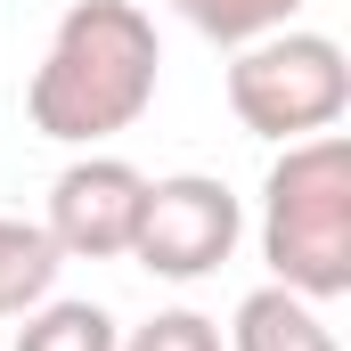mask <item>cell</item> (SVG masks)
<instances>
[{
	"mask_svg": "<svg viewBox=\"0 0 351 351\" xmlns=\"http://www.w3.org/2000/svg\"><path fill=\"white\" fill-rule=\"evenodd\" d=\"M114 343H123V327L98 302H41V311H25L8 351H114Z\"/></svg>",
	"mask_w": 351,
	"mask_h": 351,
	"instance_id": "cell-8",
	"label": "cell"
},
{
	"mask_svg": "<svg viewBox=\"0 0 351 351\" xmlns=\"http://www.w3.org/2000/svg\"><path fill=\"white\" fill-rule=\"evenodd\" d=\"M156 16L139 0H74L25 82V114L58 147H98L156 106Z\"/></svg>",
	"mask_w": 351,
	"mask_h": 351,
	"instance_id": "cell-1",
	"label": "cell"
},
{
	"mask_svg": "<svg viewBox=\"0 0 351 351\" xmlns=\"http://www.w3.org/2000/svg\"><path fill=\"white\" fill-rule=\"evenodd\" d=\"M229 351H343V343L319 319V302H302L286 286H254L229 319Z\"/></svg>",
	"mask_w": 351,
	"mask_h": 351,
	"instance_id": "cell-6",
	"label": "cell"
},
{
	"mask_svg": "<svg viewBox=\"0 0 351 351\" xmlns=\"http://www.w3.org/2000/svg\"><path fill=\"white\" fill-rule=\"evenodd\" d=\"M351 106V58L335 33H302V25H278L262 41L237 49L229 66V114L254 131V139H311V131H335Z\"/></svg>",
	"mask_w": 351,
	"mask_h": 351,
	"instance_id": "cell-3",
	"label": "cell"
},
{
	"mask_svg": "<svg viewBox=\"0 0 351 351\" xmlns=\"http://www.w3.org/2000/svg\"><path fill=\"white\" fill-rule=\"evenodd\" d=\"M245 237V204L229 196V180L213 172H172L147 180L139 196V229H131V262L147 278H172V286H196L237 254Z\"/></svg>",
	"mask_w": 351,
	"mask_h": 351,
	"instance_id": "cell-4",
	"label": "cell"
},
{
	"mask_svg": "<svg viewBox=\"0 0 351 351\" xmlns=\"http://www.w3.org/2000/svg\"><path fill=\"white\" fill-rule=\"evenodd\" d=\"M139 196H147V172H131L123 156H82L49 180V221L41 229L66 262H114V254H131Z\"/></svg>",
	"mask_w": 351,
	"mask_h": 351,
	"instance_id": "cell-5",
	"label": "cell"
},
{
	"mask_svg": "<svg viewBox=\"0 0 351 351\" xmlns=\"http://www.w3.org/2000/svg\"><path fill=\"white\" fill-rule=\"evenodd\" d=\"M262 262H269V286H286L302 302L351 294V147L335 131H311L269 164Z\"/></svg>",
	"mask_w": 351,
	"mask_h": 351,
	"instance_id": "cell-2",
	"label": "cell"
},
{
	"mask_svg": "<svg viewBox=\"0 0 351 351\" xmlns=\"http://www.w3.org/2000/svg\"><path fill=\"white\" fill-rule=\"evenodd\" d=\"M172 8L204 41H221V49H245V41H262V33L302 16V0H172Z\"/></svg>",
	"mask_w": 351,
	"mask_h": 351,
	"instance_id": "cell-9",
	"label": "cell"
},
{
	"mask_svg": "<svg viewBox=\"0 0 351 351\" xmlns=\"http://www.w3.org/2000/svg\"><path fill=\"white\" fill-rule=\"evenodd\" d=\"M58 269H66V254L49 245L41 221H8V213H0V319L41 311L49 286H58Z\"/></svg>",
	"mask_w": 351,
	"mask_h": 351,
	"instance_id": "cell-7",
	"label": "cell"
},
{
	"mask_svg": "<svg viewBox=\"0 0 351 351\" xmlns=\"http://www.w3.org/2000/svg\"><path fill=\"white\" fill-rule=\"evenodd\" d=\"M114 351H229V343H221V319H204V311H156Z\"/></svg>",
	"mask_w": 351,
	"mask_h": 351,
	"instance_id": "cell-10",
	"label": "cell"
}]
</instances>
